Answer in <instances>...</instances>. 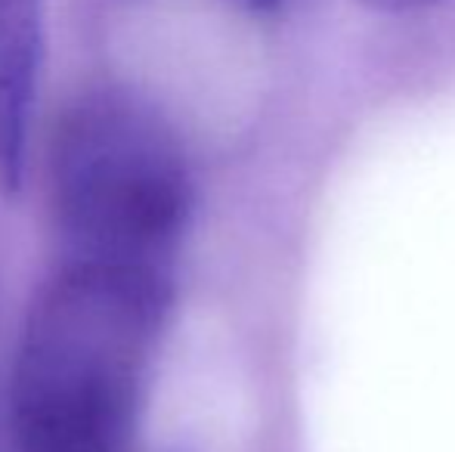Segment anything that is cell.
I'll return each mask as SVG.
<instances>
[{"instance_id":"cell-1","label":"cell","mask_w":455,"mask_h":452,"mask_svg":"<svg viewBox=\"0 0 455 452\" xmlns=\"http://www.w3.org/2000/svg\"><path fill=\"white\" fill-rule=\"evenodd\" d=\"M171 304V273L68 260L37 291L16 347V452H140Z\"/></svg>"},{"instance_id":"cell-2","label":"cell","mask_w":455,"mask_h":452,"mask_svg":"<svg viewBox=\"0 0 455 452\" xmlns=\"http://www.w3.org/2000/svg\"><path fill=\"white\" fill-rule=\"evenodd\" d=\"M47 177L72 260L171 273L196 202L192 170L177 131L140 93H78L53 124Z\"/></svg>"},{"instance_id":"cell-3","label":"cell","mask_w":455,"mask_h":452,"mask_svg":"<svg viewBox=\"0 0 455 452\" xmlns=\"http://www.w3.org/2000/svg\"><path fill=\"white\" fill-rule=\"evenodd\" d=\"M47 47V0H0V193H22Z\"/></svg>"},{"instance_id":"cell-4","label":"cell","mask_w":455,"mask_h":452,"mask_svg":"<svg viewBox=\"0 0 455 452\" xmlns=\"http://www.w3.org/2000/svg\"><path fill=\"white\" fill-rule=\"evenodd\" d=\"M360 4L378 12H409V10H421V6H434L440 0H360Z\"/></svg>"},{"instance_id":"cell-5","label":"cell","mask_w":455,"mask_h":452,"mask_svg":"<svg viewBox=\"0 0 455 452\" xmlns=\"http://www.w3.org/2000/svg\"><path fill=\"white\" fill-rule=\"evenodd\" d=\"M239 4L254 12H273V10H279L282 0H239Z\"/></svg>"}]
</instances>
